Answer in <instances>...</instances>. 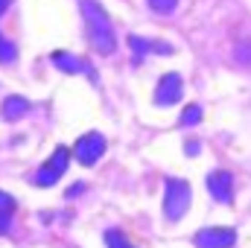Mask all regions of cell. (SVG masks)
I'll list each match as a JSON object with an SVG mask.
<instances>
[{
  "instance_id": "obj_6",
  "label": "cell",
  "mask_w": 251,
  "mask_h": 248,
  "mask_svg": "<svg viewBox=\"0 0 251 248\" xmlns=\"http://www.w3.org/2000/svg\"><path fill=\"white\" fill-rule=\"evenodd\" d=\"M181 94H184L181 76L178 73H164L158 88H155V105H173V102L181 99Z\"/></svg>"
},
{
  "instance_id": "obj_7",
  "label": "cell",
  "mask_w": 251,
  "mask_h": 248,
  "mask_svg": "<svg viewBox=\"0 0 251 248\" xmlns=\"http://www.w3.org/2000/svg\"><path fill=\"white\" fill-rule=\"evenodd\" d=\"M204 184H207V193H210L216 201H222V204L234 198V178H231L228 170H213V173H207Z\"/></svg>"
},
{
  "instance_id": "obj_14",
  "label": "cell",
  "mask_w": 251,
  "mask_h": 248,
  "mask_svg": "<svg viewBox=\"0 0 251 248\" xmlns=\"http://www.w3.org/2000/svg\"><path fill=\"white\" fill-rule=\"evenodd\" d=\"M105 246L108 248H134L120 231H105Z\"/></svg>"
},
{
  "instance_id": "obj_2",
  "label": "cell",
  "mask_w": 251,
  "mask_h": 248,
  "mask_svg": "<svg viewBox=\"0 0 251 248\" xmlns=\"http://www.w3.org/2000/svg\"><path fill=\"white\" fill-rule=\"evenodd\" d=\"M190 201H193V190H190L187 181L167 178V184H164V213H167L170 222H178L187 213Z\"/></svg>"
},
{
  "instance_id": "obj_12",
  "label": "cell",
  "mask_w": 251,
  "mask_h": 248,
  "mask_svg": "<svg viewBox=\"0 0 251 248\" xmlns=\"http://www.w3.org/2000/svg\"><path fill=\"white\" fill-rule=\"evenodd\" d=\"M15 59H18V47L9 38L0 35V64H9V62H15Z\"/></svg>"
},
{
  "instance_id": "obj_17",
  "label": "cell",
  "mask_w": 251,
  "mask_h": 248,
  "mask_svg": "<svg viewBox=\"0 0 251 248\" xmlns=\"http://www.w3.org/2000/svg\"><path fill=\"white\" fill-rule=\"evenodd\" d=\"M187 155H199V143H190V146H187Z\"/></svg>"
},
{
  "instance_id": "obj_15",
  "label": "cell",
  "mask_w": 251,
  "mask_h": 248,
  "mask_svg": "<svg viewBox=\"0 0 251 248\" xmlns=\"http://www.w3.org/2000/svg\"><path fill=\"white\" fill-rule=\"evenodd\" d=\"M234 59L240 64H251V41H243L234 47Z\"/></svg>"
},
{
  "instance_id": "obj_4",
  "label": "cell",
  "mask_w": 251,
  "mask_h": 248,
  "mask_svg": "<svg viewBox=\"0 0 251 248\" xmlns=\"http://www.w3.org/2000/svg\"><path fill=\"white\" fill-rule=\"evenodd\" d=\"M73 155H76V161L85 164V167L97 164V161L105 155V137H102L100 131H88V134H82V137L76 140V146H73Z\"/></svg>"
},
{
  "instance_id": "obj_3",
  "label": "cell",
  "mask_w": 251,
  "mask_h": 248,
  "mask_svg": "<svg viewBox=\"0 0 251 248\" xmlns=\"http://www.w3.org/2000/svg\"><path fill=\"white\" fill-rule=\"evenodd\" d=\"M67 164H70V152H67V146H56V152H53V155L44 161V167L35 173V184L38 187H53L64 175Z\"/></svg>"
},
{
  "instance_id": "obj_8",
  "label": "cell",
  "mask_w": 251,
  "mask_h": 248,
  "mask_svg": "<svg viewBox=\"0 0 251 248\" xmlns=\"http://www.w3.org/2000/svg\"><path fill=\"white\" fill-rule=\"evenodd\" d=\"M50 59H53V64H56L59 70H64V73H88L91 79H97V76H94V67H88V62H82V59L73 56V53H53Z\"/></svg>"
},
{
  "instance_id": "obj_18",
  "label": "cell",
  "mask_w": 251,
  "mask_h": 248,
  "mask_svg": "<svg viewBox=\"0 0 251 248\" xmlns=\"http://www.w3.org/2000/svg\"><path fill=\"white\" fill-rule=\"evenodd\" d=\"M9 3H12V0H0V15H3V12L9 9Z\"/></svg>"
},
{
  "instance_id": "obj_5",
  "label": "cell",
  "mask_w": 251,
  "mask_h": 248,
  "mask_svg": "<svg viewBox=\"0 0 251 248\" xmlns=\"http://www.w3.org/2000/svg\"><path fill=\"white\" fill-rule=\"evenodd\" d=\"M237 243V231L234 228H201L193 237L196 248H231Z\"/></svg>"
},
{
  "instance_id": "obj_9",
  "label": "cell",
  "mask_w": 251,
  "mask_h": 248,
  "mask_svg": "<svg viewBox=\"0 0 251 248\" xmlns=\"http://www.w3.org/2000/svg\"><path fill=\"white\" fill-rule=\"evenodd\" d=\"M128 47L134 50V59H143L149 50L152 53H164V56H173L176 50L170 47V44H164V41H146V38H137V35H128Z\"/></svg>"
},
{
  "instance_id": "obj_1",
  "label": "cell",
  "mask_w": 251,
  "mask_h": 248,
  "mask_svg": "<svg viewBox=\"0 0 251 248\" xmlns=\"http://www.w3.org/2000/svg\"><path fill=\"white\" fill-rule=\"evenodd\" d=\"M79 9H82V18H85L91 47L100 56H111L117 50V35H114V24H111L108 12L97 0H79Z\"/></svg>"
},
{
  "instance_id": "obj_11",
  "label": "cell",
  "mask_w": 251,
  "mask_h": 248,
  "mask_svg": "<svg viewBox=\"0 0 251 248\" xmlns=\"http://www.w3.org/2000/svg\"><path fill=\"white\" fill-rule=\"evenodd\" d=\"M15 207H18V201H15L9 193L0 190V234H9V228H12V216H15Z\"/></svg>"
},
{
  "instance_id": "obj_10",
  "label": "cell",
  "mask_w": 251,
  "mask_h": 248,
  "mask_svg": "<svg viewBox=\"0 0 251 248\" xmlns=\"http://www.w3.org/2000/svg\"><path fill=\"white\" fill-rule=\"evenodd\" d=\"M26 114H29V99H24V97H18V94H9V97L3 99V120L15 123V120H21V117H26Z\"/></svg>"
},
{
  "instance_id": "obj_16",
  "label": "cell",
  "mask_w": 251,
  "mask_h": 248,
  "mask_svg": "<svg viewBox=\"0 0 251 248\" xmlns=\"http://www.w3.org/2000/svg\"><path fill=\"white\" fill-rule=\"evenodd\" d=\"M149 6H152L155 12H161V15H170V12L178 6V0H149Z\"/></svg>"
},
{
  "instance_id": "obj_13",
  "label": "cell",
  "mask_w": 251,
  "mask_h": 248,
  "mask_svg": "<svg viewBox=\"0 0 251 248\" xmlns=\"http://www.w3.org/2000/svg\"><path fill=\"white\" fill-rule=\"evenodd\" d=\"M201 123V108L199 105H187L181 111V125H199Z\"/></svg>"
}]
</instances>
